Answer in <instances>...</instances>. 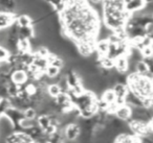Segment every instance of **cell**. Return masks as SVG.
<instances>
[{"label":"cell","mask_w":153,"mask_h":143,"mask_svg":"<svg viewBox=\"0 0 153 143\" xmlns=\"http://www.w3.org/2000/svg\"><path fill=\"white\" fill-rule=\"evenodd\" d=\"M11 76V82H13L16 85H24L26 82H28L27 80V74L24 70L21 69H14L10 73Z\"/></svg>","instance_id":"4"},{"label":"cell","mask_w":153,"mask_h":143,"mask_svg":"<svg viewBox=\"0 0 153 143\" xmlns=\"http://www.w3.org/2000/svg\"><path fill=\"white\" fill-rule=\"evenodd\" d=\"M17 14L14 12H7L1 11L0 12V29H5L12 26L16 21Z\"/></svg>","instance_id":"2"},{"label":"cell","mask_w":153,"mask_h":143,"mask_svg":"<svg viewBox=\"0 0 153 143\" xmlns=\"http://www.w3.org/2000/svg\"><path fill=\"white\" fill-rule=\"evenodd\" d=\"M111 89H112V91L114 92L117 98H125L126 94H127L128 91H129L128 90L127 85L121 84V83H117Z\"/></svg>","instance_id":"10"},{"label":"cell","mask_w":153,"mask_h":143,"mask_svg":"<svg viewBox=\"0 0 153 143\" xmlns=\"http://www.w3.org/2000/svg\"><path fill=\"white\" fill-rule=\"evenodd\" d=\"M22 113H23L24 117L27 118V119H36L37 116H38L36 109H35V108H33V107L26 108L25 110H23V111H22Z\"/></svg>","instance_id":"18"},{"label":"cell","mask_w":153,"mask_h":143,"mask_svg":"<svg viewBox=\"0 0 153 143\" xmlns=\"http://www.w3.org/2000/svg\"><path fill=\"white\" fill-rule=\"evenodd\" d=\"M114 69L119 73L127 74L128 71V57L127 55H120L114 59Z\"/></svg>","instance_id":"6"},{"label":"cell","mask_w":153,"mask_h":143,"mask_svg":"<svg viewBox=\"0 0 153 143\" xmlns=\"http://www.w3.org/2000/svg\"><path fill=\"white\" fill-rule=\"evenodd\" d=\"M32 64H34V65L36 66L37 69L40 70V71H42V72H44L45 69H46V67L48 66L46 59H44V57H37L36 55H34V61H33Z\"/></svg>","instance_id":"13"},{"label":"cell","mask_w":153,"mask_h":143,"mask_svg":"<svg viewBox=\"0 0 153 143\" xmlns=\"http://www.w3.org/2000/svg\"><path fill=\"white\" fill-rule=\"evenodd\" d=\"M100 98L102 99L103 101H105L107 105H110V103L114 102L115 98H117V97H115V94H114V92L112 91V89H111V88H107V89H105V90L102 92Z\"/></svg>","instance_id":"12"},{"label":"cell","mask_w":153,"mask_h":143,"mask_svg":"<svg viewBox=\"0 0 153 143\" xmlns=\"http://www.w3.org/2000/svg\"><path fill=\"white\" fill-rule=\"evenodd\" d=\"M10 55H11V52H10L4 46H1V45H0V62L7 61Z\"/></svg>","instance_id":"19"},{"label":"cell","mask_w":153,"mask_h":143,"mask_svg":"<svg viewBox=\"0 0 153 143\" xmlns=\"http://www.w3.org/2000/svg\"><path fill=\"white\" fill-rule=\"evenodd\" d=\"M96 50L97 55L100 57H104V55H107L109 50V42L107 39H103V40H98L96 43Z\"/></svg>","instance_id":"8"},{"label":"cell","mask_w":153,"mask_h":143,"mask_svg":"<svg viewBox=\"0 0 153 143\" xmlns=\"http://www.w3.org/2000/svg\"><path fill=\"white\" fill-rule=\"evenodd\" d=\"M34 36H35V32H34L33 25L24 26V27H19V26H18V38L30 40Z\"/></svg>","instance_id":"11"},{"label":"cell","mask_w":153,"mask_h":143,"mask_svg":"<svg viewBox=\"0 0 153 143\" xmlns=\"http://www.w3.org/2000/svg\"><path fill=\"white\" fill-rule=\"evenodd\" d=\"M146 5L145 0H128L125 3V10L130 14H133L143 10Z\"/></svg>","instance_id":"7"},{"label":"cell","mask_w":153,"mask_h":143,"mask_svg":"<svg viewBox=\"0 0 153 143\" xmlns=\"http://www.w3.org/2000/svg\"><path fill=\"white\" fill-rule=\"evenodd\" d=\"M145 2H146V4H148V3H152L153 0H145Z\"/></svg>","instance_id":"21"},{"label":"cell","mask_w":153,"mask_h":143,"mask_svg":"<svg viewBox=\"0 0 153 143\" xmlns=\"http://www.w3.org/2000/svg\"><path fill=\"white\" fill-rule=\"evenodd\" d=\"M46 92H47V94H48L49 96L53 97V98H55L57 95H59L60 93L62 92V90H61V88H60L59 85H58L57 83H51V84L47 85Z\"/></svg>","instance_id":"15"},{"label":"cell","mask_w":153,"mask_h":143,"mask_svg":"<svg viewBox=\"0 0 153 143\" xmlns=\"http://www.w3.org/2000/svg\"><path fill=\"white\" fill-rule=\"evenodd\" d=\"M140 55H142L143 59L144 57H152V53H153V50H152V46H145L140 49Z\"/></svg>","instance_id":"20"},{"label":"cell","mask_w":153,"mask_h":143,"mask_svg":"<svg viewBox=\"0 0 153 143\" xmlns=\"http://www.w3.org/2000/svg\"><path fill=\"white\" fill-rule=\"evenodd\" d=\"M80 132H81V128L76 122L69 123L64 128V136L67 140H76Z\"/></svg>","instance_id":"3"},{"label":"cell","mask_w":153,"mask_h":143,"mask_svg":"<svg viewBox=\"0 0 153 143\" xmlns=\"http://www.w3.org/2000/svg\"><path fill=\"white\" fill-rule=\"evenodd\" d=\"M131 108L126 103H124V105L117 107V109L114 112V116L123 121H128L131 118Z\"/></svg>","instance_id":"5"},{"label":"cell","mask_w":153,"mask_h":143,"mask_svg":"<svg viewBox=\"0 0 153 143\" xmlns=\"http://www.w3.org/2000/svg\"><path fill=\"white\" fill-rule=\"evenodd\" d=\"M15 23L19 27H24V26H32L34 24V20L32 19L30 15L27 14H17Z\"/></svg>","instance_id":"9"},{"label":"cell","mask_w":153,"mask_h":143,"mask_svg":"<svg viewBox=\"0 0 153 143\" xmlns=\"http://www.w3.org/2000/svg\"><path fill=\"white\" fill-rule=\"evenodd\" d=\"M44 73H45V75H46L47 77L55 78L60 74V69H59V68H57V67H55V66H53V65H48L46 67V69H45Z\"/></svg>","instance_id":"17"},{"label":"cell","mask_w":153,"mask_h":143,"mask_svg":"<svg viewBox=\"0 0 153 143\" xmlns=\"http://www.w3.org/2000/svg\"><path fill=\"white\" fill-rule=\"evenodd\" d=\"M36 121H37V124H38V126L42 130H44L45 128H46L47 126H48L49 124H51V120H49L48 115H44V114L37 116Z\"/></svg>","instance_id":"16"},{"label":"cell","mask_w":153,"mask_h":143,"mask_svg":"<svg viewBox=\"0 0 153 143\" xmlns=\"http://www.w3.org/2000/svg\"><path fill=\"white\" fill-rule=\"evenodd\" d=\"M0 7L2 11L14 12L16 11V1L15 0H0Z\"/></svg>","instance_id":"14"},{"label":"cell","mask_w":153,"mask_h":143,"mask_svg":"<svg viewBox=\"0 0 153 143\" xmlns=\"http://www.w3.org/2000/svg\"><path fill=\"white\" fill-rule=\"evenodd\" d=\"M126 85L130 92H132L134 95L140 97V98L152 97V78L140 75L135 71L129 72L126 74Z\"/></svg>","instance_id":"1"}]
</instances>
